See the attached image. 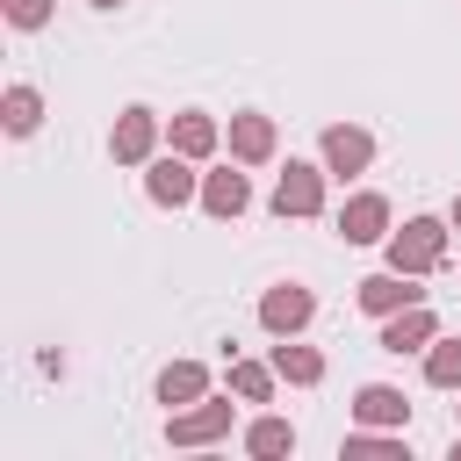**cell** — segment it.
<instances>
[{"mask_svg":"<svg viewBox=\"0 0 461 461\" xmlns=\"http://www.w3.org/2000/svg\"><path fill=\"white\" fill-rule=\"evenodd\" d=\"M454 461H461V439H454Z\"/></svg>","mask_w":461,"mask_h":461,"instance_id":"24","label":"cell"},{"mask_svg":"<svg viewBox=\"0 0 461 461\" xmlns=\"http://www.w3.org/2000/svg\"><path fill=\"white\" fill-rule=\"evenodd\" d=\"M339 230H346V245H375V238L389 230V202H382V194H353L346 216H339Z\"/></svg>","mask_w":461,"mask_h":461,"instance_id":"4","label":"cell"},{"mask_svg":"<svg viewBox=\"0 0 461 461\" xmlns=\"http://www.w3.org/2000/svg\"><path fill=\"white\" fill-rule=\"evenodd\" d=\"M245 447H252V454H288V447H295V425H288V418H259V425L245 432Z\"/></svg>","mask_w":461,"mask_h":461,"instance_id":"19","label":"cell"},{"mask_svg":"<svg viewBox=\"0 0 461 461\" xmlns=\"http://www.w3.org/2000/svg\"><path fill=\"white\" fill-rule=\"evenodd\" d=\"M230 151H238L245 166H259V158L274 151V122H267V115H230Z\"/></svg>","mask_w":461,"mask_h":461,"instance_id":"12","label":"cell"},{"mask_svg":"<svg viewBox=\"0 0 461 461\" xmlns=\"http://www.w3.org/2000/svg\"><path fill=\"white\" fill-rule=\"evenodd\" d=\"M418 303V288H411V274H375V281H360V310H375V317H396V310H411Z\"/></svg>","mask_w":461,"mask_h":461,"instance_id":"5","label":"cell"},{"mask_svg":"<svg viewBox=\"0 0 461 461\" xmlns=\"http://www.w3.org/2000/svg\"><path fill=\"white\" fill-rule=\"evenodd\" d=\"M454 223H461V202H454Z\"/></svg>","mask_w":461,"mask_h":461,"instance_id":"25","label":"cell"},{"mask_svg":"<svg viewBox=\"0 0 461 461\" xmlns=\"http://www.w3.org/2000/svg\"><path fill=\"white\" fill-rule=\"evenodd\" d=\"M367 158H375L367 130H324V166H331V173H360Z\"/></svg>","mask_w":461,"mask_h":461,"instance_id":"10","label":"cell"},{"mask_svg":"<svg viewBox=\"0 0 461 461\" xmlns=\"http://www.w3.org/2000/svg\"><path fill=\"white\" fill-rule=\"evenodd\" d=\"M94 7H122V0H94Z\"/></svg>","mask_w":461,"mask_h":461,"instance_id":"23","label":"cell"},{"mask_svg":"<svg viewBox=\"0 0 461 461\" xmlns=\"http://www.w3.org/2000/svg\"><path fill=\"white\" fill-rule=\"evenodd\" d=\"M346 454H360V461H396V454H403V439H367V432H353V439H346Z\"/></svg>","mask_w":461,"mask_h":461,"instance_id":"21","label":"cell"},{"mask_svg":"<svg viewBox=\"0 0 461 461\" xmlns=\"http://www.w3.org/2000/svg\"><path fill=\"white\" fill-rule=\"evenodd\" d=\"M151 137H158V115H151V108H122V122H115V158L137 166V158L151 151Z\"/></svg>","mask_w":461,"mask_h":461,"instance_id":"8","label":"cell"},{"mask_svg":"<svg viewBox=\"0 0 461 461\" xmlns=\"http://www.w3.org/2000/svg\"><path fill=\"white\" fill-rule=\"evenodd\" d=\"M274 375H288V382H324V353H310V346H274Z\"/></svg>","mask_w":461,"mask_h":461,"instance_id":"15","label":"cell"},{"mask_svg":"<svg viewBox=\"0 0 461 461\" xmlns=\"http://www.w3.org/2000/svg\"><path fill=\"white\" fill-rule=\"evenodd\" d=\"M425 382H432V389H461V339H439V346L425 353Z\"/></svg>","mask_w":461,"mask_h":461,"instance_id":"16","label":"cell"},{"mask_svg":"<svg viewBox=\"0 0 461 461\" xmlns=\"http://www.w3.org/2000/svg\"><path fill=\"white\" fill-rule=\"evenodd\" d=\"M310 310H317V303H310V288L281 281V288H267V303H259V324L288 339V331H303V324H310Z\"/></svg>","mask_w":461,"mask_h":461,"instance_id":"3","label":"cell"},{"mask_svg":"<svg viewBox=\"0 0 461 461\" xmlns=\"http://www.w3.org/2000/svg\"><path fill=\"white\" fill-rule=\"evenodd\" d=\"M447 259V230L432 223V216H411L396 238H389V267L396 274H425V267H439Z\"/></svg>","mask_w":461,"mask_h":461,"instance_id":"1","label":"cell"},{"mask_svg":"<svg viewBox=\"0 0 461 461\" xmlns=\"http://www.w3.org/2000/svg\"><path fill=\"white\" fill-rule=\"evenodd\" d=\"M144 187H151V202H166V209H180V202L194 194V173H187V151H180V158H158V166L144 173Z\"/></svg>","mask_w":461,"mask_h":461,"instance_id":"9","label":"cell"},{"mask_svg":"<svg viewBox=\"0 0 461 461\" xmlns=\"http://www.w3.org/2000/svg\"><path fill=\"white\" fill-rule=\"evenodd\" d=\"M230 389H238L245 403H267V389H274V375H267V367H252V360H238V367H230Z\"/></svg>","mask_w":461,"mask_h":461,"instance_id":"20","label":"cell"},{"mask_svg":"<svg viewBox=\"0 0 461 461\" xmlns=\"http://www.w3.org/2000/svg\"><path fill=\"white\" fill-rule=\"evenodd\" d=\"M7 22L14 29H43L50 22V0H7Z\"/></svg>","mask_w":461,"mask_h":461,"instance_id":"22","label":"cell"},{"mask_svg":"<svg viewBox=\"0 0 461 461\" xmlns=\"http://www.w3.org/2000/svg\"><path fill=\"white\" fill-rule=\"evenodd\" d=\"M274 209H281V216H317V209H324V173H317V166H288V173L274 180Z\"/></svg>","mask_w":461,"mask_h":461,"instance_id":"2","label":"cell"},{"mask_svg":"<svg viewBox=\"0 0 461 461\" xmlns=\"http://www.w3.org/2000/svg\"><path fill=\"white\" fill-rule=\"evenodd\" d=\"M209 144H216V122H209V115H173V151L202 158Z\"/></svg>","mask_w":461,"mask_h":461,"instance_id":"17","label":"cell"},{"mask_svg":"<svg viewBox=\"0 0 461 461\" xmlns=\"http://www.w3.org/2000/svg\"><path fill=\"white\" fill-rule=\"evenodd\" d=\"M245 202H252L245 173H209V180H202V209H209V216H238Z\"/></svg>","mask_w":461,"mask_h":461,"instance_id":"13","label":"cell"},{"mask_svg":"<svg viewBox=\"0 0 461 461\" xmlns=\"http://www.w3.org/2000/svg\"><path fill=\"white\" fill-rule=\"evenodd\" d=\"M216 432H230V403H202V411L173 418V447H202V439H216Z\"/></svg>","mask_w":461,"mask_h":461,"instance_id":"11","label":"cell"},{"mask_svg":"<svg viewBox=\"0 0 461 461\" xmlns=\"http://www.w3.org/2000/svg\"><path fill=\"white\" fill-rule=\"evenodd\" d=\"M202 389H209V375H202L194 360H173V367L158 375V403H194Z\"/></svg>","mask_w":461,"mask_h":461,"instance_id":"14","label":"cell"},{"mask_svg":"<svg viewBox=\"0 0 461 461\" xmlns=\"http://www.w3.org/2000/svg\"><path fill=\"white\" fill-rule=\"evenodd\" d=\"M353 418H360V425H403V418H411V403H403V389L367 382V389L353 396Z\"/></svg>","mask_w":461,"mask_h":461,"instance_id":"7","label":"cell"},{"mask_svg":"<svg viewBox=\"0 0 461 461\" xmlns=\"http://www.w3.org/2000/svg\"><path fill=\"white\" fill-rule=\"evenodd\" d=\"M418 346H432V310L425 303H411L382 324V353H418Z\"/></svg>","mask_w":461,"mask_h":461,"instance_id":"6","label":"cell"},{"mask_svg":"<svg viewBox=\"0 0 461 461\" xmlns=\"http://www.w3.org/2000/svg\"><path fill=\"white\" fill-rule=\"evenodd\" d=\"M43 122V101H36V86H7V130L14 137H29Z\"/></svg>","mask_w":461,"mask_h":461,"instance_id":"18","label":"cell"}]
</instances>
